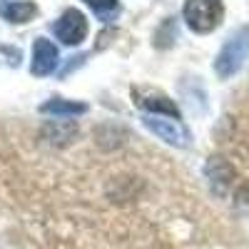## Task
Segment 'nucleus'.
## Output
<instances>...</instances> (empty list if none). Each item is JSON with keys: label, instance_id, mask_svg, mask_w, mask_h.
I'll return each mask as SVG.
<instances>
[{"label": "nucleus", "instance_id": "6e6552de", "mask_svg": "<svg viewBox=\"0 0 249 249\" xmlns=\"http://www.w3.org/2000/svg\"><path fill=\"white\" fill-rule=\"evenodd\" d=\"M140 107L144 110V115H162V117H175V120L179 117L177 105L164 95H150V97L140 100Z\"/></svg>", "mask_w": 249, "mask_h": 249}, {"label": "nucleus", "instance_id": "7ed1b4c3", "mask_svg": "<svg viewBox=\"0 0 249 249\" xmlns=\"http://www.w3.org/2000/svg\"><path fill=\"white\" fill-rule=\"evenodd\" d=\"M142 124L150 132H155L160 140H164L167 144H175V147H190L192 135L184 124L175 117H162V115H144Z\"/></svg>", "mask_w": 249, "mask_h": 249}, {"label": "nucleus", "instance_id": "423d86ee", "mask_svg": "<svg viewBox=\"0 0 249 249\" xmlns=\"http://www.w3.org/2000/svg\"><path fill=\"white\" fill-rule=\"evenodd\" d=\"M204 172H207V179H210L212 190H214L217 195H224L227 190H230L232 179H234V170H232V164L227 162V160H222V157H212L210 162H207Z\"/></svg>", "mask_w": 249, "mask_h": 249}, {"label": "nucleus", "instance_id": "f03ea898", "mask_svg": "<svg viewBox=\"0 0 249 249\" xmlns=\"http://www.w3.org/2000/svg\"><path fill=\"white\" fill-rule=\"evenodd\" d=\"M249 57V25L237 30L227 43L222 45L217 60H214V72L227 80L232 77L234 72H239V68L244 65V60Z\"/></svg>", "mask_w": 249, "mask_h": 249}, {"label": "nucleus", "instance_id": "0eeeda50", "mask_svg": "<svg viewBox=\"0 0 249 249\" xmlns=\"http://www.w3.org/2000/svg\"><path fill=\"white\" fill-rule=\"evenodd\" d=\"M40 112H45V115H55V117H75V115H82V112H88V105L85 102H75V100H48L40 105Z\"/></svg>", "mask_w": 249, "mask_h": 249}, {"label": "nucleus", "instance_id": "f257e3e1", "mask_svg": "<svg viewBox=\"0 0 249 249\" xmlns=\"http://www.w3.org/2000/svg\"><path fill=\"white\" fill-rule=\"evenodd\" d=\"M184 23L192 33H212L224 18V5L222 0H187L184 3Z\"/></svg>", "mask_w": 249, "mask_h": 249}, {"label": "nucleus", "instance_id": "1a4fd4ad", "mask_svg": "<svg viewBox=\"0 0 249 249\" xmlns=\"http://www.w3.org/2000/svg\"><path fill=\"white\" fill-rule=\"evenodd\" d=\"M35 13H37V8L30 0H18V3H8L0 8V15L5 20H10V23H28Z\"/></svg>", "mask_w": 249, "mask_h": 249}, {"label": "nucleus", "instance_id": "9d476101", "mask_svg": "<svg viewBox=\"0 0 249 249\" xmlns=\"http://www.w3.org/2000/svg\"><path fill=\"white\" fill-rule=\"evenodd\" d=\"M85 3L95 10V15L100 20H112L120 10V3L117 0H85Z\"/></svg>", "mask_w": 249, "mask_h": 249}, {"label": "nucleus", "instance_id": "39448f33", "mask_svg": "<svg viewBox=\"0 0 249 249\" xmlns=\"http://www.w3.org/2000/svg\"><path fill=\"white\" fill-rule=\"evenodd\" d=\"M60 62V53L57 48L50 43L48 37H37L35 45H33V62H30V72L37 77H45L50 75Z\"/></svg>", "mask_w": 249, "mask_h": 249}, {"label": "nucleus", "instance_id": "20e7f679", "mask_svg": "<svg viewBox=\"0 0 249 249\" xmlns=\"http://www.w3.org/2000/svg\"><path fill=\"white\" fill-rule=\"evenodd\" d=\"M53 33L62 45H80L88 37V20L80 10L70 8L60 15V20H55Z\"/></svg>", "mask_w": 249, "mask_h": 249}]
</instances>
